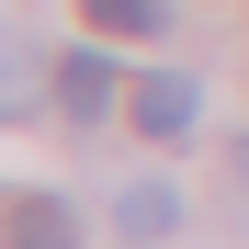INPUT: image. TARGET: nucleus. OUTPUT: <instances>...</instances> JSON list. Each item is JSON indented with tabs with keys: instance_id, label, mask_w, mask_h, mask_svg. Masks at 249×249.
<instances>
[{
	"instance_id": "nucleus-1",
	"label": "nucleus",
	"mask_w": 249,
	"mask_h": 249,
	"mask_svg": "<svg viewBox=\"0 0 249 249\" xmlns=\"http://www.w3.org/2000/svg\"><path fill=\"white\" fill-rule=\"evenodd\" d=\"M136 124L170 147V136H193V124H204V91H193L181 68H159V79H136Z\"/></svg>"
},
{
	"instance_id": "nucleus-2",
	"label": "nucleus",
	"mask_w": 249,
	"mask_h": 249,
	"mask_svg": "<svg viewBox=\"0 0 249 249\" xmlns=\"http://www.w3.org/2000/svg\"><path fill=\"white\" fill-rule=\"evenodd\" d=\"M57 102H68L79 124H102V113H113V57H102V46H68V57H57Z\"/></svg>"
},
{
	"instance_id": "nucleus-3",
	"label": "nucleus",
	"mask_w": 249,
	"mask_h": 249,
	"mask_svg": "<svg viewBox=\"0 0 249 249\" xmlns=\"http://www.w3.org/2000/svg\"><path fill=\"white\" fill-rule=\"evenodd\" d=\"M12 249H79V204L68 193H12Z\"/></svg>"
},
{
	"instance_id": "nucleus-4",
	"label": "nucleus",
	"mask_w": 249,
	"mask_h": 249,
	"mask_svg": "<svg viewBox=\"0 0 249 249\" xmlns=\"http://www.w3.org/2000/svg\"><path fill=\"white\" fill-rule=\"evenodd\" d=\"M113 215H124V238L147 249V238H170V227H181V193H170V181H124V204H113Z\"/></svg>"
},
{
	"instance_id": "nucleus-5",
	"label": "nucleus",
	"mask_w": 249,
	"mask_h": 249,
	"mask_svg": "<svg viewBox=\"0 0 249 249\" xmlns=\"http://www.w3.org/2000/svg\"><path fill=\"white\" fill-rule=\"evenodd\" d=\"M79 12H91L102 34H159V23H170V0H79Z\"/></svg>"
},
{
	"instance_id": "nucleus-6",
	"label": "nucleus",
	"mask_w": 249,
	"mask_h": 249,
	"mask_svg": "<svg viewBox=\"0 0 249 249\" xmlns=\"http://www.w3.org/2000/svg\"><path fill=\"white\" fill-rule=\"evenodd\" d=\"M238 181H249V136H238Z\"/></svg>"
}]
</instances>
